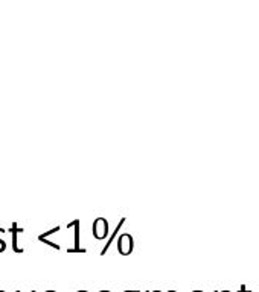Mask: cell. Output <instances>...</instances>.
I'll use <instances>...</instances> for the list:
<instances>
[{
    "mask_svg": "<svg viewBox=\"0 0 259 292\" xmlns=\"http://www.w3.org/2000/svg\"><path fill=\"white\" fill-rule=\"evenodd\" d=\"M38 240H40V242H44V243H47V245H50L52 248L60 250V245H58V243H55V242H50V240H47V239H43V237H38Z\"/></svg>",
    "mask_w": 259,
    "mask_h": 292,
    "instance_id": "cell-6",
    "label": "cell"
},
{
    "mask_svg": "<svg viewBox=\"0 0 259 292\" xmlns=\"http://www.w3.org/2000/svg\"><path fill=\"white\" fill-rule=\"evenodd\" d=\"M93 236L98 240H102L109 236V222L106 218H96L93 222Z\"/></svg>",
    "mask_w": 259,
    "mask_h": 292,
    "instance_id": "cell-2",
    "label": "cell"
},
{
    "mask_svg": "<svg viewBox=\"0 0 259 292\" xmlns=\"http://www.w3.org/2000/svg\"><path fill=\"white\" fill-rule=\"evenodd\" d=\"M0 292H5V290H0Z\"/></svg>",
    "mask_w": 259,
    "mask_h": 292,
    "instance_id": "cell-16",
    "label": "cell"
},
{
    "mask_svg": "<svg viewBox=\"0 0 259 292\" xmlns=\"http://www.w3.org/2000/svg\"><path fill=\"white\" fill-rule=\"evenodd\" d=\"M67 225H69V227H75V247H73V248H69L67 251H69V253H85V250L79 247V221L75 219V221H72V222L67 224Z\"/></svg>",
    "mask_w": 259,
    "mask_h": 292,
    "instance_id": "cell-4",
    "label": "cell"
},
{
    "mask_svg": "<svg viewBox=\"0 0 259 292\" xmlns=\"http://www.w3.org/2000/svg\"><path fill=\"white\" fill-rule=\"evenodd\" d=\"M125 292H137V290H125Z\"/></svg>",
    "mask_w": 259,
    "mask_h": 292,
    "instance_id": "cell-10",
    "label": "cell"
},
{
    "mask_svg": "<svg viewBox=\"0 0 259 292\" xmlns=\"http://www.w3.org/2000/svg\"><path fill=\"white\" fill-rule=\"evenodd\" d=\"M192 292H203V290H192Z\"/></svg>",
    "mask_w": 259,
    "mask_h": 292,
    "instance_id": "cell-13",
    "label": "cell"
},
{
    "mask_svg": "<svg viewBox=\"0 0 259 292\" xmlns=\"http://www.w3.org/2000/svg\"><path fill=\"white\" fill-rule=\"evenodd\" d=\"M239 292H250V290H247V289H245V286L242 284V286H241V289H239Z\"/></svg>",
    "mask_w": 259,
    "mask_h": 292,
    "instance_id": "cell-8",
    "label": "cell"
},
{
    "mask_svg": "<svg viewBox=\"0 0 259 292\" xmlns=\"http://www.w3.org/2000/svg\"><path fill=\"white\" fill-rule=\"evenodd\" d=\"M152 292H160V290H152Z\"/></svg>",
    "mask_w": 259,
    "mask_h": 292,
    "instance_id": "cell-15",
    "label": "cell"
},
{
    "mask_svg": "<svg viewBox=\"0 0 259 292\" xmlns=\"http://www.w3.org/2000/svg\"><path fill=\"white\" fill-rule=\"evenodd\" d=\"M78 292H89V290H78Z\"/></svg>",
    "mask_w": 259,
    "mask_h": 292,
    "instance_id": "cell-12",
    "label": "cell"
},
{
    "mask_svg": "<svg viewBox=\"0 0 259 292\" xmlns=\"http://www.w3.org/2000/svg\"><path fill=\"white\" fill-rule=\"evenodd\" d=\"M134 248V240H133V236L128 234V233H122L119 234V239H118V251L122 254V256H128Z\"/></svg>",
    "mask_w": 259,
    "mask_h": 292,
    "instance_id": "cell-1",
    "label": "cell"
},
{
    "mask_svg": "<svg viewBox=\"0 0 259 292\" xmlns=\"http://www.w3.org/2000/svg\"><path fill=\"white\" fill-rule=\"evenodd\" d=\"M10 231L13 233V250H14L16 253H23V248L19 247V242H17V237H19V234L23 233V228H19V225L14 222Z\"/></svg>",
    "mask_w": 259,
    "mask_h": 292,
    "instance_id": "cell-5",
    "label": "cell"
},
{
    "mask_svg": "<svg viewBox=\"0 0 259 292\" xmlns=\"http://www.w3.org/2000/svg\"><path fill=\"white\" fill-rule=\"evenodd\" d=\"M32 292H35V290H32Z\"/></svg>",
    "mask_w": 259,
    "mask_h": 292,
    "instance_id": "cell-18",
    "label": "cell"
},
{
    "mask_svg": "<svg viewBox=\"0 0 259 292\" xmlns=\"http://www.w3.org/2000/svg\"><path fill=\"white\" fill-rule=\"evenodd\" d=\"M125 224V218H122L121 221H119V224L116 225V228L112 231V236L109 237V240H107V243H106V245H104V248L101 250V256H106V253H107V250L112 247V243L115 242V239L119 236V231H121V228H122V225Z\"/></svg>",
    "mask_w": 259,
    "mask_h": 292,
    "instance_id": "cell-3",
    "label": "cell"
},
{
    "mask_svg": "<svg viewBox=\"0 0 259 292\" xmlns=\"http://www.w3.org/2000/svg\"><path fill=\"white\" fill-rule=\"evenodd\" d=\"M101 292H110V290H101Z\"/></svg>",
    "mask_w": 259,
    "mask_h": 292,
    "instance_id": "cell-14",
    "label": "cell"
},
{
    "mask_svg": "<svg viewBox=\"0 0 259 292\" xmlns=\"http://www.w3.org/2000/svg\"><path fill=\"white\" fill-rule=\"evenodd\" d=\"M17 292H20V290H17Z\"/></svg>",
    "mask_w": 259,
    "mask_h": 292,
    "instance_id": "cell-17",
    "label": "cell"
},
{
    "mask_svg": "<svg viewBox=\"0 0 259 292\" xmlns=\"http://www.w3.org/2000/svg\"><path fill=\"white\" fill-rule=\"evenodd\" d=\"M215 292H220V290H215ZM221 292H230V290H221Z\"/></svg>",
    "mask_w": 259,
    "mask_h": 292,
    "instance_id": "cell-9",
    "label": "cell"
},
{
    "mask_svg": "<svg viewBox=\"0 0 259 292\" xmlns=\"http://www.w3.org/2000/svg\"><path fill=\"white\" fill-rule=\"evenodd\" d=\"M4 228H0V231H2ZM5 248H7V243H5V240L4 239H0V253L2 251H5Z\"/></svg>",
    "mask_w": 259,
    "mask_h": 292,
    "instance_id": "cell-7",
    "label": "cell"
},
{
    "mask_svg": "<svg viewBox=\"0 0 259 292\" xmlns=\"http://www.w3.org/2000/svg\"><path fill=\"white\" fill-rule=\"evenodd\" d=\"M46 292H57V290H46Z\"/></svg>",
    "mask_w": 259,
    "mask_h": 292,
    "instance_id": "cell-11",
    "label": "cell"
}]
</instances>
